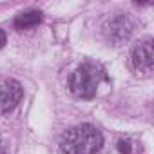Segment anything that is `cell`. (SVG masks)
Segmentation results:
<instances>
[{
  "label": "cell",
  "instance_id": "1",
  "mask_svg": "<svg viewBox=\"0 0 154 154\" xmlns=\"http://www.w3.org/2000/svg\"><path fill=\"white\" fill-rule=\"evenodd\" d=\"M103 145L102 132L91 123H80L63 132L60 149L63 154H98Z\"/></svg>",
  "mask_w": 154,
  "mask_h": 154
},
{
  "label": "cell",
  "instance_id": "2",
  "mask_svg": "<svg viewBox=\"0 0 154 154\" xmlns=\"http://www.w3.org/2000/svg\"><path fill=\"white\" fill-rule=\"evenodd\" d=\"M102 78V72L93 63H82L76 67L69 78V89L78 98H93L96 94L98 84Z\"/></svg>",
  "mask_w": 154,
  "mask_h": 154
},
{
  "label": "cell",
  "instance_id": "3",
  "mask_svg": "<svg viewBox=\"0 0 154 154\" xmlns=\"http://www.w3.org/2000/svg\"><path fill=\"white\" fill-rule=\"evenodd\" d=\"M131 63L132 69L138 74L149 76L154 69V53H152V38H145L138 42L131 53Z\"/></svg>",
  "mask_w": 154,
  "mask_h": 154
},
{
  "label": "cell",
  "instance_id": "4",
  "mask_svg": "<svg viewBox=\"0 0 154 154\" xmlns=\"http://www.w3.org/2000/svg\"><path fill=\"white\" fill-rule=\"evenodd\" d=\"M24 96V89L17 80H6L0 84V114L13 111Z\"/></svg>",
  "mask_w": 154,
  "mask_h": 154
},
{
  "label": "cell",
  "instance_id": "5",
  "mask_svg": "<svg viewBox=\"0 0 154 154\" xmlns=\"http://www.w3.org/2000/svg\"><path fill=\"white\" fill-rule=\"evenodd\" d=\"M105 33H107V38L114 44H122L123 40H127L132 33V24L127 17L120 15L116 18H112L107 27H105Z\"/></svg>",
  "mask_w": 154,
  "mask_h": 154
},
{
  "label": "cell",
  "instance_id": "6",
  "mask_svg": "<svg viewBox=\"0 0 154 154\" xmlns=\"http://www.w3.org/2000/svg\"><path fill=\"white\" fill-rule=\"evenodd\" d=\"M40 20H42L40 11H26V13H20L15 18V26L18 29H27V27H33V26L40 24Z\"/></svg>",
  "mask_w": 154,
  "mask_h": 154
},
{
  "label": "cell",
  "instance_id": "7",
  "mask_svg": "<svg viewBox=\"0 0 154 154\" xmlns=\"http://www.w3.org/2000/svg\"><path fill=\"white\" fill-rule=\"evenodd\" d=\"M118 150L122 152V154H131L132 152V147H131V143L129 141H118Z\"/></svg>",
  "mask_w": 154,
  "mask_h": 154
},
{
  "label": "cell",
  "instance_id": "8",
  "mask_svg": "<svg viewBox=\"0 0 154 154\" xmlns=\"http://www.w3.org/2000/svg\"><path fill=\"white\" fill-rule=\"evenodd\" d=\"M4 45H6V33L0 29V49H2Z\"/></svg>",
  "mask_w": 154,
  "mask_h": 154
},
{
  "label": "cell",
  "instance_id": "9",
  "mask_svg": "<svg viewBox=\"0 0 154 154\" xmlns=\"http://www.w3.org/2000/svg\"><path fill=\"white\" fill-rule=\"evenodd\" d=\"M0 154H8V149H6V145H4L2 140H0Z\"/></svg>",
  "mask_w": 154,
  "mask_h": 154
}]
</instances>
